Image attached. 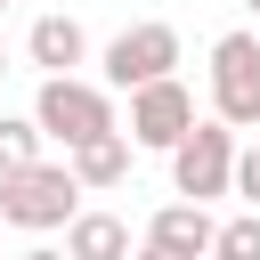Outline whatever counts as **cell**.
Returning a JSON list of instances; mask_svg holds the SVG:
<instances>
[{
	"label": "cell",
	"mask_w": 260,
	"mask_h": 260,
	"mask_svg": "<svg viewBox=\"0 0 260 260\" xmlns=\"http://www.w3.org/2000/svg\"><path fill=\"white\" fill-rule=\"evenodd\" d=\"M32 130H41L49 146H81V138H98V130H122V114H114V89H106V81H89V73H41V89H32Z\"/></svg>",
	"instance_id": "1"
},
{
	"label": "cell",
	"mask_w": 260,
	"mask_h": 260,
	"mask_svg": "<svg viewBox=\"0 0 260 260\" xmlns=\"http://www.w3.org/2000/svg\"><path fill=\"white\" fill-rule=\"evenodd\" d=\"M81 211V187L65 162H24V171H0V228H24V236H57L65 219Z\"/></svg>",
	"instance_id": "2"
},
{
	"label": "cell",
	"mask_w": 260,
	"mask_h": 260,
	"mask_svg": "<svg viewBox=\"0 0 260 260\" xmlns=\"http://www.w3.org/2000/svg\"><path fill=\"white\" fill-rule=\"evenodd\" d=\"M162 162H171V195H187V203H219V195H228V171H236V130H228L219 114H195Z\"/></svg>",
	"instance_id": "3"
},
{
	"label": "cell",
	"mask_w": 260,
	"mask_h": 260,
	"mask_svg": "<svg viewBox=\"0 0 260 260\" xmlns=\"http://www.w3.org/2000/svg\"><path fill=\"white\" fill-rule=\"evenodd\" d=\"M179 24H162V16H138V24H122L106 49H98V81L122 98V89H138V81H162V73H179Z\"/></svg>",
	"instance_id": "4"
},
{
	"label": "cell",
	"mask_w": 260,
	"mask_h": 260,
	"mask_svg": "<svg viewBox=\"0 0 260 260\" xmlns=\"http://www.w3.org/2000/svg\"><path fill=\"white\" fill-rule=\"evenodd\" d=\"M211 114L228 130H260V32L252 24L211 41Z\"/></svg>",
	"instance_id": "5"
},
{
	"label": "cell",
	"mask_w": 260,
	"mask_h": 260,
	"mask_svg": "<svg viewBox=\"0 0 260 260\" xmlns=\"http://www.w3.org/2000/svg\"><path fill=\"white\" fill-rule=\"evenodd\" d=\"M130 98V114H122V138L138 146V154H171L179 146V130L195 122V89L179 81V73H162V81H138V89H122Z\"/></svg>",
	"instance_id": "6"
},
{
	"label": "cell",
	"mask_w": 260,
	"mask_h": 260,
	"mask_svg": "<svg viewBox=\"0 0 260 260\" xmlns=\"http://www.w3.org/2000/svg\"><path fill=\"white\" fill-rule=\"evenodd\" d=\"M24 65H32V73H81V65H89V32H81V16L41 8L32 32H24Z\"/></svg>",
	"instance_id": "7"
},
{
	"label": "cell",
	"mask_w": 260,
	"mask_h": 260,
	"mask_svg": "<svg viewBox=\"0 0 260 260\" xmlns=\"http://www.w3.org/2000/svg\"><path fill=\"white\" fill-rule=\"evenodd\" d=\"M130 138L122 130H98V138H81V146H65V171H73V187L81 195H114L122 179H130Z\"/></svg>",
	"instance_id": "8"
},
{
	"label": "cell",
	"mask_w": 260,
	"mask_h": 260,
	"mask_svg": "<svg viewBox=\"0 0 260 260\" xmlns=\"http://www.w3.org/2000/svg\"><path fill=\"white\" fill-rule=\"evenodd\" d=\"M130 244H138V236H130L122 211H89V203H81V211L65 219V260H130Z\"/></svg>",
	"instance_id": "9"
},
{
	"label": "cell",
	"mask_w": 260,
	"mask_h": 260,
	"mask_svg": "<svg viewBox=\"0 0 260 260\" xmlns=\"http://www.w3.org/2000/svg\"><path fill=\"white\" fill-rule=\"evenodd\" d=\"M138 236H146V244H171V252H195V260H203V252H211V203H187V195H179V203H162V211H154Z\"/></svg>",
	"instance_id": "10"
},
{
	"label": "cell",
	"mask_w": 260,
	"mask_h": 260,
	"mask_svg": "<svg viewBox=\"0 0 260 260\" xmlns=\"http://www.w3.org/2000/svg\"><path fill=\"white\" fill-rule=\"evenodd\" d=\"M203 260H260V211L244 203L236 219H211V252Z\"/></svg>",
	"instance_id": "11"
},
{
	"label": "cell",
	"mask_w": 260,
	"mask_h": 260,
	"mask_svg": "<svg viewBox=\"0 0 260 260\" xmlns=\"http://www.w3.org/2000/svg\"><path fill=\"white\" fill-rule=\"evenodd\" d=\"M41 130H32V114H0V171H24V162H41Z\"/></svg>",
	"instance_id": "12"
},
{
	"label": "cell",
	"mask_w": 260,
	"mask_h": 260,
	"mask_svg": "<svg viewBox=\"0 0 260 260\" xmlns=\"http://www.w3.org/2000/svg\"><path fill=\"white\" fill-rule=\"evenodd\" d=\"M228 195H244V203L260 211V138H252V146L236 138V171H228Z\"/></svg>",
	"instance_id": "13"
},
{
	"label": "cell",
	"mask_w": 260,
	"mask_h": 260,
	"mask_svg": "<svg viewBox=\"0 0 260 260\" xmlns=\"http://www.w3.org/2000/svg\"><path fill=\"white\" fill-rule=\"evenodd\" d=\"M130 260H195V252H171V244H146V236H138V244H130Z\"/></svg>",
	"instance_id": "14"
},
{
	"label": "cell",
	"mask_w": 260,
	"mask_h": 260,
	"mask_svg": "<svg viewBox=\"0 0 260 260\" xmlns=\"http://www.w3.org/2000/svg\"><path fill=\"white\" fill-rule=\"evenodd\" d=\"M16 260H65V244H49V236H32V244H24Z\"/></svg>",
	"instance_id": "15"
},
{
	"label": "cell",
	"mask_w": 260,
	"mask_h": 260,
	"mask_svg": "<svg viewBox=\"0 0 260 260\" xmlns=\"http://www.w3.org/2000/svg\"><path fill=\"white\" fill-rule=\"evenodd\" d=\"M0 81H8V41H0Z\"/></svg>",
	"instance_id": "16"
},
{
	"label": "cell",
	"mask_w": 260,
	"mask_h": 260,
	"mask_svg": "<svg viewBox=\"0 0 260 260\" xmlns=\"http://www.w3.org/2000/svg\"><path fill=\"white\" fill-rule=\"evenodd\" d=\"M244 8H252V24H260V0H244Z\"/></svg>",
	"instance_id": "17"
},
{
	"label": "cell",
	"mask_w": 260,
	"mask_h": 260,
	"mask_svg": "<svg viewBox=\"0 0 260 260\" xmlns=\"http://www.w3.org/2000/svg\"><path fill=\"white\" fill-rule=\"evenodd\" d=\"M0 16H8V0H0Z\"/></svg>",
	"instance_id": "18"
},
{
	"label": "cell",
	"mask_w": 260,
	"mask_h": 260,
	"mask_svg": "<svg viewBox=\"0 0 260 260\" xmlns=\"http://www.w3.org/2000/svg\"><path fill=\"white\" fill-rule=\"evenodd\" d=\"M8 8H16V0H8Z\"/></svg>",
	"instance_id": "19"
},
{
	"label": "cell",
	"mask_w": 260,
	"mask_h": 260,
	"mask_svg": "<svg viewBox=\"0 0 260 260\" xmlns=\"http://www.w3.org/2000/svg\"><path fill=\"white\" fill-rule=\"evenodd\" d=\"M0 260H8V252H0Z\"/></svg>",
	"instance_id": "20"
}]
</instances>
